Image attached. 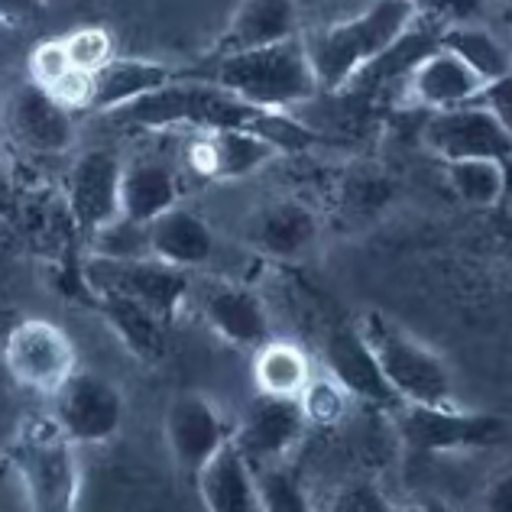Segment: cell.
I'll return each instance as SVG.
<instances>
[{"label":"cell","instance_id":"9","mask_svg":"<svg viewBox=\"0 0 512 512\" xmlns=\"http://www.w3.org/2000/svg\"><path fill=\"white\" fill-rule=\"evenodd\" d=\"M85 276L91 292L107 289L127 295V299L150 308L166 325L175 321L195 286L185 269L169 266L156 256H146V260H101V256H91Z\"/></svg>","mask_w":512,"mask_h":512},{"label":"cell","instance_id":"32","mask_svg":"<svg viewBox=\"0 0 512 512\" xmlns=\"http://www.w3.org/2000/svg\"><path fill=\"white\" fill-rule=\"evenodd\" d=\"M65 39V49H69V59L75 69L98 75L104 65H111L117 59L114 52V36L104 30V26H78Z\"/></svg>","mask_w":512,"mask_h":512},{"label":"cell","instance_id":"16","mask_svg":"<svg viewBox=\"0 0 512 512\" xmlns=\"http://www.w3.org/2000/svg\"><path fill=\"white\" fill-rule=\"evenodd\" d=\"M325 373H331L354 402H367V406L383 409V412H396L402 406V399L396 396V389L389 386L380 360L373 354V347L360 334L357 321L328 331Z\"/></svg>","mask_w":512,"mask_h":512},{"label":"cell","instance_id":"12","mask_svg":"<svg viewBox=\"0 0 512 512\" xmlns=\"http://www.w3.org/2000/svg\"><path fill=\"white\" fill-rule=\"evenodd\" d=\"M195 292V305L201 321L214 331V338L240 350H260L273 341V318L266 302L244 282L234 279H201Z\"/></svg>","mask_w":512,"mask_h":512},{"label":"cell","instance_id":"1","mask_svg":"<svg viewBox=\"0 0 512 512\" xmlns=\"http://www.w3.org/2000/svg\"><path fill=\"white\" fill-rule=\"evenodd\" d=\"M114 124L143 127V130H166V127H192V130H253L273 140L279 150H302L315 140L312 130L289 120L282 111H263L247 104L218 82H192V78H175L172 85L159 88L146 98L133 101L111 114Z\"/></svg>","mask_w":512,"mask_h":512},{"label":"cell","instance_id":"26","mask_svg":"<svg viewBox=\"0 0 512 512\" xmlns=\"http://www.w3.org/2000/svg\"><path fill=\"white\" fill-rule=\"evenodd\" d=\"M315 380L312 360H308L305 347L295 341L273 338L260 350H253V386L263 396L279 399H299L305 386Z\"/></svg>","mask_w":512,"mask_h":512},{"label":"cell","instance_id":"19","mask_svg":"<svg viewBox=\"0 0 512 512\" xmlns=\"http://www.w3.org/2000/svg\"><path fill=\"white\" fill-rule=\"evenodd\" d=\"M244 240L263 256H273V260H295V256L315 247L318 218L305 201L276 198L250 214Z\"/></svg>","mask_w":512,"mask_h":512},{"label":"cell","instance_id":"37","mask_svg":"<svg viewBox=\"0 0 512 512\" xmlns=\"http://www.w3.org/2000/svg\"><path fill=\"white\" fill-rule=\"evenodd\" d=\"M46 0H0V13H4V23H26L33 20L36 13H43Z\"/></svg>","mask_w":512,"mask_h":512},{"label":"cell","instance_id":"13","mask_svg":"<svg viewBox=\"0 0 512 512\" xmlns=\"http://www.w3.org/2000/svg\"><path fill=\"white\" fill-rule=\"evenodd\" d=\"M124 166L111 150H88L75 159L65 175V205L72 221L91 237L120 214V185H124Z\"/></svg>","mask_w":512,"mask_h":512},{"label":"cell","instance_id":"8","mask_svg":"<svg viewBox=\"0 0 512 512\" xmlns=\"http://www.w3.org/2000/svg\"><path fill=\"white\" fill-rule=\"evenodd\" d=\"M163 435L175 467L195 480L227 444H234L237 419L205 393H179L166 406Z\"/></svg>","mask_w":512,"mask_h":512},{"label":"cell","instance_id":"21","mask_svg":"<svg viewBox=\"0 0 512 512\" xmlns=\"http://www.w3.org/2000/svg\"><path fill=\"white\" fill-rule=\"evenodd\" d=\"M195 490L205 512H266L260 500V487H256V470L240 454L237 444H227L201 470L195 477Z\"/></svg>","mask_w":512,"mask_h":512},{"label":"cell","instance_id":"17","mask_svg":"<svg viewBox=\"0 0 512 512\" xmlns=\"http://www.w3.org/2000/svg\"><path fill=\"white\" fill-rule=\"evenodd\" d=\"M282 150L253 130H195V140L188 143V166L205 179L234 182L269 166Z\"/></svg>","mask_w":512,"mask_h":512},{"label":"cell","instance_id":"27","mask_svg":"<svg viewBox=\"0 0 512 512\" xmlns=\"http://www.w3.org/2000/svg\"><path fill=\"white\" fill-rule=\"evenodd\" d=\"M441 46L457 52L487 85L512 78V46H506L490 26L483 23L451 26V30L441 33Z\"/></svg>","mask_w":512,"mask_h":512},{"label":"cell","instance_id":"18","mask_svg":"<svg viewBox=\"0 0 512 512\" xmlns=\"http://www.w3.org/2000/svg\"><path fill=\"white\" fill-rule=\"evenodd\" d=\"M487 82L451 49H431L428 56L406 75V94L412 104L425 107L428 114L451 111L483 98Z\"/></svg>","mask_w":512,"mask_h":512},{"label":"cell","instance_id":"28","mask_svg":"<svg viewBox=\"0 0 512 512\" xmlns=\"http://www.w3.org/2000/svg\"><path fill=\"white\" fill-rule=\"evenodd\" d=\"M444 172H448L454 195L474 208L500 205L509 192L506 163H496V159H457V163H444Z\"/></svg>","mask_w":512,"mask_h":512},{"label":"cell","instance_id":"7","mask_svg":"<svg viewBox=\"0 0 512 512\" xmlns=\"http://www.w3.org/2000/svg\"><path fill=\"white\" fill-rule=\"evenodd\" d=\"M4 370L36 396H56L82 370L69 331L49 318H23L4 334Z\"/></svg>","mask_w":512,"mask_h":512},{"label":"cell","instance_id":"5","mask_svg":"<svg viewBox=\"0 0 512 512\" xmlns=\"http://www.w3.org/2000/svg\"><path fill=\"white\" fill-rule=\"evenodd\" d=\"M360 334L373 347L376 360L386 373L389 386L396 389L402 402L419 406H454V373L435 347L415 338L409 328H402L396 318H389L380 308H367L357 318Z\"/></svg>","mask_w":512,"mask_h":512},{"label":"cell","instance_id":"10","mask_svg":"<svg viewBox=\"0 0 512 512\" xmlns=\"http://www.w3.org/2000/svg\"><path fill=\"white\" fill-rule=\"evenodd\" d=\"M422 140L441 163H457V159L512 163V127L483 101L435 111L422 130Z\"/></svg>","mask_w":512,"mask_h":512},{"label":"cell","instance_id":"23","mask_svg":"<svg viewBox=\"0 0 512 512\" xmlns=\"http://www.w3.org/2000/svg\"><path fill=\"white\" fill-rule=\"evenodd\" d=\"M182 198L179 175L163 159H130L120 185V214L130 221L153 224Z\"/></svg>","mask_w":512,"mask_h":512},{"label":"cell","instance_id":"3","mask_svg":"<svg viewBox=\"0 0 512 512\" xmlns=\"http://www.w3.org/2000/svg\"><path fill=\"white\" fill-rule=\"evenodd\" d=\"M4 457L30 512H78L82 500L78 444L52 415H26L13 428Z\"/></svg>","mask_w":512,"mask_h":512},{"label":"cell","instance_id":"6","mask_svg":"<svg viewBox=\"0 0 512 512\" xmlns=\"http://www.w3.org/2000/svg\"><path fill=\"white\" fill-rule=\"evenodd\" d=\"M402 444L415 454H464L493 448L506 438V422L490 412H470L454 406H419L402 402L393 412Z\"/></svg>","mask_w":512,"mask_h":512},{"label":"cell","instance_id":"30","mask_svg":"<svg viewBox=\"0 0 512 512\" xmlns=\"http://www.w3.org/2000/svg\"><path fill=\"white\" fill-rule=\"evenodd\" d=\"M253 470L266 512H315L312 500H308V493L302 490V483L292 470L282 464H263Z\"/></svg>","mask_w":512,"mask_h":512},{"label":"cell","instance_id":"29","mask_svg":"<svg viewBox=\"0 0 512 512\" xmlns=\"http://www.w3.org/2000/svg\"><path fill=\"white\" fill-rule=\"evenodd\" d=\"M88 244H91V256H101V260H146V256H153L150 224L130 218H117L107 227H101L98 234L88 237Z\"/></svg>","mask_w":512,"mask_h":512},{"label":"cell","instance_id":"38","mask_svg":"<svg viewBox=\"0 0 512 512\" xmlns=\"http://www.w3.org/2000/svg\"><path fill=\"white\" fill-rule=\"evenodd\" d=\"M402 512H454V509H451V506H444L441 500H422V503L406 506Z\"/></svg>","mask_w":512,"mask_h":512},{"label":"cell","instance_id":"20","mask_svg":"<svg viewBox=\"0 0 512 512\" xmlns=\"http://www.w3.org/2000/svg\"><path fill=\"white\" fill-rule=\"evenodd\" d=\"M299 33V0H240L218 36L214 52L231 56L260 46H273Z\"/></svg>","mask_w":512,"mask_h":512},{"label":"cell","instance_id":"36","mask_svg":"<svg viewBox=\"0 0 512 512\" xmlns=\"http://www.w3.org/2000/svg\"><path fill=\"white\" fill-rule=\"evenodd\" d=\"M474 512H512V464L483 487Z\"/></svg>","mask_w":512,"mask_h":512},{"label":"cell","instance_id":"11","mask_svg":"<svg viewBox=\"0 0 512 512\" xmlns=\"http://www.w3.org/2000/svg\"><path fill=\"white\" fill-rule=\"evenodd\" d=\"M52 419L62 425L78 448L82 444L111 441L127 419L124 389L101 373L78 370L56 396H52Z\"/></svg>","mask_w":512,"mask_h":512},{"label":"cell","instance_id":"33","mask_svg":"<svg viewBox=\"0 0 512 512\" xmlns=\"http://www.w3.org/2000/svg\"><path fill=\"white\" fill-rule=\"evenodd\" d=\"M419 23H428L431 30H451L464 23H483L490 10V0H412Z\"/></svg>","mask_w":512,"mask_h":512},{"label":"cell","instance_id":"2","mask_svg":"<svg viewBox=\"0 0 512 512\" xmlns=\"http://www.w3.org/2000/svg\"><path fill=\"white\" fill-rule=\"evenodd\" d=\"M419 23L412 0H370L354 17L305 36L321 91H344Z\"/></svg>","mask_w":512,"mask_h":512},{"label":"cell","instance_id":"31","mask_svg":"<svg viewBox=\"0 0 512 512\" xmlns=\"http://www.w3.org/2000/svg\"><path fill=\"white\" fill-rule=\"evenodd\" d=\"M299 402L312 428H334L344 422V415L354 399H350V393L331 373H325V376H315V380L305 386Z\"/></svg>","mask_w":512,"mask_h":512},{"label":"cell","instance_id":"4","mask_svg":"<svg viewBox=\"0 0 512 512\" xmlns=\"http://www.w3.org/2000/svg\"><path fill=\"white\" fill-rule=\"evenodd\" d=\"M211 82H218L247 104L263 107V111H282L312 101L321 94V82L315 72V62L308 56L305 36L282 39L273 46L231 52L218 56L214 62Z\"/></svg>","mask_w":512,"mask_h":512},{"label":"cell","instance_id":"22","mask_svg":"<svg viewBox=\"0 0 512 512\" xmlns=\"http://www.w3.org/2000/svg\"><path fill=\"white\" fill-rule=\"evenodd\" d=\"M150 247L156 260L192 273V269H201L214 260L218 237H214V231L201 214L175 205L172 211L159 214L150 224Z\"/></svg>","mask_w":512,"mask_h":512},{"label":"cell","instance_id":"24","mask_svg":"<svg viewBox=\"0 0 512 512\" xmlns=\"http://www.w3.org/2000/svg\"><path fill=\"white\" fill-rule=\"evenodd\" d=\"M175 78H182V72H175L166 62L153 59H114L111 65L94 75V104L91 111L98 114H114L120 107H127L133 101L146 98L159 88L172 85Z\"/></svg>","mask_w":512,"mask_h":512},{"label":"cell","instance_id":"34","mask_svg":"<svg viewBox=\"0 0 512 512\" xmlns=\"http://www.w3.org/2000/svg\"><path fill=\"white\" fill-rule=\"evenodd\" d=\"M75 69L69 59V49H65V39H46L39 43L30 59H26V72H30V82H36L39 88H52Z\"/></svg>","mask_w":512,"mask_h":512},{"label":"cell","instance_id":"14","mask_svg":"<svg viewBox=\"0 0 512 512\" xmlns=\"http://www.w3.org/2000/svg\"><path fill=\"white\" fill-rule=\"evenodd\" d=\"M308 428L312 425H308L299 399L256 393L247 402V409L240 412L234 444L253 467L282 464V457L305 438Z\"/></svg>","mask_w":512,"mask_h":512},{"label":"cell","instance_id":"15","mask_svg":"<svg viewBox=\"0 0 512 512\" xmlns=\"http://www.w3.org/2000/svg\"><path fill=\"white\" fill-rule=\"evenodd\" d=\"M4 124L13 143L36 156H62L75 143L72 111L36 82H23L7 94Z\"/></svg>","mask_w":512,"mask_h":512},{"label":"cell","instance_id":"35","mask_svg":"<svg viewBox=\"0 0 512 512\" xmlns=\"http://www.w3.org/2000/svg\"><path fill=\"white\" fill-rule=\"evenodd\" d=\"M328 512H402L386 496L383 487H376L370 480H354L331 496Z\"/></svg>","mask_w":512,"mask_h":512},{"label":"cell","instance_id":"25","mask_svg":"<svg viewBox=\"0 0 512 512\" xmlns=\"http://www.w3.org/2000/svg\"><path fill=\"white\" fill-rule=\"evenodd\" d=\"M101 315L107 318V325L117 331V338L127 344L130 354H137L140 360H159L166 350V321L153 315L150 308L127 299L120 292L98 289L94 292Z\"/></svg>","mask_w":512,"mask_h":512}]
</instances>
